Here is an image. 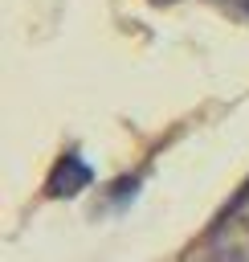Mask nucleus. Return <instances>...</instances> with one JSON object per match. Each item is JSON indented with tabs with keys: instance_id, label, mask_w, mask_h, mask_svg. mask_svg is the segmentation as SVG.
I'll list each match as a JSON object with an SVG mask.
<instances>
[{
	"instance_id": "f03ea898",
	"label": "nucleus",
	"mask_w": 249,
	"mask_h": 262,
	"mask_svg": "<svg viewBox=\"0 0 249 262\" xmlns=\"http://www.w3.org/2000/svg\"><path fill=\"white\" fill-rule=\"evenodd\" d=\"M159 4H167V0H159Z\"/></svg>"
},
{
	"instance_id": "f257e3e1",
	"label": "nucleus",
	"mask_w": 249,
	"mask_h": 262,
	"mask_svg": "<svg viewBox=\"0 0 249 262\" xmlns=\"http://www.w3.org/2000/svg\"><path fill=\"white\" fill-rule=\"evenodd\" d=\"M86 180H90V168H86L82 160H61L57 172H53V180H49V192H53V196H61V192H78Z\"/></svg>"
}]
</instances>
